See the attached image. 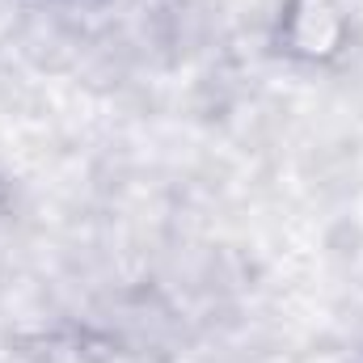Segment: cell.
<instances>
[{
	"label": "cell",
	"mask_w": 363,
	"mask_h": 363,
	"mask_svg": "<svg viewBox=\"0 0 363 363\" xmlns=\"http://www.w3.org/2000/svg\"><path fill=\"white\" fill-rule=\"evenodd\" d=\"M4 211H9V186L0 182V216H4Z\"/></svg>",
	"instance_id": "2"
},
{
	"label": "cell",
	"mask_w": 363,
	"mask_h": 363,
	"mask_svg": "<svg viewBox=\"0 0 363 363\" xmlns=\"http://www.w3.org/2000/svg\"><path fill=\"white\" fill-rule=\"evenodd\" d=\"M359 363H363V355H359Z\"/></svg>",
	"instance_id": "3"
},
{
	"label": "cell",
	"mask_w": 363,
	"mask_h": 363,
	"mask_svg": "<svg viewBox=\"0 0 363 363\" xmlns=\"http://www.w3.org/2000/svg\"><path fill=\"white\" fill-rule=\"evenodd\" d=\"M271 47L287 64L334 68L351 51V13L342 0H283L271 26Z\"/></svg>",
	"instance_id": "1"
}]
</instances>
